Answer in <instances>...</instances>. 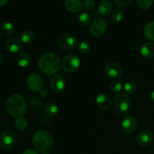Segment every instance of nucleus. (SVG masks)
<instances>
[{
	"instance_id": "18",
	"label": "nucleus",
	"mask_w": 154,
	"mask_h": 154,
	"mask_svg": "<svg viewBox=\"0 0 154 154\" xmlns=\"http://www.w3.org/2000/svg\"><path fill=\"white\" fill-rule=\"evenodd\" d=\"M141 54L145 58H151L154 56V43L152 42H145L140 50Z\"/></svg>"
},
{
	"instance_id": "4",
	"label": "nucleus",
	"mask_w": 154,
	"mask_h": 154,
	"mask_svg": "<svg viewBox=\"0 0 154 154\" xmlns=\"http://www.w3.org/2000/svg\"><path fill=\"white\" fill-rule=\"evenodd\" d=\"M114 108L120 115L128 114L132 108L130 98L125 93H119L114 98Z\"/></svg>"
},
{
	"instance_id": "24",
	"label": "nucleus",
	"mask_w": 154,
	"mask_h": 154,
	"mask_svg": "<svg viewBox=\"0 0 154 154\" xmlns=\"http://www.w3.org/2000/svg\"><path fill=\"white\" fill-rule=\"evenodd\" d=\"M15 127L20 131L25 130L26 129L27 126H28V122L27 120L23 117V116H20V117H17L14 122Z\"/></svg>"
},
{
	"instance_id": "8",
	"label": "nucleus",
	"mask_w": 154,
	"mask_h": 154,
	"mask_svg": "<svg viewBox=\"0 0 154 154\" xmlns=\"http://www.w3.org/2000/svg\"><path fill=\"white\" fill-rule=\"evenodd\" d=\"M108 29V23L103 17H96L90 25V32L95 37L102 35Z\"/></svg>"
},
{
	"instance_id": "37",
	"label": "nucleus",
	"mask_w": 154,
	"mask_h": 154,
	"mask_svg": "<svg viewBox=\"0 0 154 154\" xmlns=\"http://www.w3.org/2000/svg\"><path fill=\"white\" fill-rule=\"evenodd\" d=\"M151 99L154 102V90L151 93Z\"/></svg>"
},
{
	"instance_id": "33",
	"label": "nucleus",
	"mask_w": 154,
	"mask_h": 154,
	"mask_svg": "<svg viewBox=\"0 0 154 154\" xmlns=\"http://www.w3.org/2000/svg\"><path fill=\"white\" fill-rule=\"evenodd\" d=\"M38 93H39V95H40V96H42V97H43V98L47 97V96H48V90H47L46 89H44V88H42V90H41L40 91L38 92Z\"/></svg>"
},
{
	"instance_id": "17",
	"label": "nucleus",
	"mask_w": 154,
	"mask_h": 154,
	"mask_svg": "<svg viewBox=\"0 0 154 154\" xmlns=\"http://www.w3.org/2000/svg\"><path fill=\"white\" fill-rule=\"evenodd\" d=\"M113 4L110 0H102L98 6V12L102 16H108L111 13Z\"/></svg>"
},
{
	"instance_id": "23",
	"label": "nucleus",
	"mask_w": 154,
	"mask_h": 154,
	"mask_svg": "<svg viewBox=\"0 0 154 154\" xmlns=\"http://www.w3.org/2000/svg\"><path fill=\"white\" fill-rule=\"evenodd\" d=\"M0 29L5 35H11L15 31V27L13 23L10 22H5L0 26Z\"/></svg>"
},
{
	"instance_id": "27",
	"label": "nucleus",
	"mask_w": 154,
	"mask_h": 154,
	"mask_svg": "<svg viewBox=\"0 0 154 154\" xmlns=\"http://www.w3.org/2000/svg\"><path fill=\"white\" fill-rule=\"evenodd\" d=\"M137 85L134 81H128L123 85V90L126 94H132L136 90Z\"/></svg>"
},
{
	"instance_id": "2",
	"label": "nucleus",
	"mask_w": 154,
	"mask_h": 154,
	"mask_svg": "<svg viewBox=\"0 0 154 154\" xmlns=\"http://www.w3.org/2000/svg\"><path fill=\"white\" fill-rule=\"evenodd\" d=\"M6 110L11 116L16 118L23 115L26 111V102L23 96L18 93L11 95L6 102Z\"/></svg>"
},
{
	"instance_id": "22",
	"label": "nucleus",
	"mask_w": 154,
	"mask_h": 154,
	"mask_svg": "<svg viewBox=\"0 0 154 154\" xmlns=\"http://www.w3.org/2000/svg\"><path fill=\"white\" fill-rule=\"evenodd\" d=\"M144 34L146 38L154 42V21H150L146 24L144 29Z\"/></svg>"
},
{
	"instance_id": "26",
	"label": "nucleus",
	"mask_w": 154,
	"mask_h": 154,
	"mask_svg": "<svg viewBox=\"0 0 154 154\" xmlns=\"http://www.w3.org/2000/svg\"><path fill=\"white\" fill-rule=\"evenodd\" d=\"M59 111L58 106L54 103H48L45 108V112L50 117H54L57 114Z\"/></svg>"
},
{
	"instance_id": "29",
	"label": "nucleus",
	"mask_w": 154,
	"mask_h": 154,
	"mask_svg": "<svg viewBox=\"0 0 154 154\" xmlns=\"http://www.w3.org/2000/svg\"><path fill=\"white\" fill-rule=\"evenodd\" d=\"M77 46H78V51L81 54H87L90 51V45L87 42H84V41L80 42Z\"/></svg>"
},
{
	"instance_id": "14",
	"label": "nucleus",
	"mask_w": 154,
	"mask_h": 154,
	"mask_svg": "<svg viewBox=\"0 0 154 154\" xmlns=\"http://www.w3.org/2000/svg\"><path fill=\"white\" fill-rule=\"evenodd\" d=\"M51 87L54 91L60 93L66 87V81L62 75H54L51 80Z\"/></svg>"
},
{
	"instance_id": "35",
	"label": "nucleus",
	"mask_w": 154,
	"mask_h": 154,
	"mask_svg": "<svg viewBox=\"0 0 154 154\" xmlns=\"http://www.w3.org/2000/svg\"><path fill=\"white\" fill-rule=\"evenodd\" d=\"M9 0H0V7H2V6L5 5L8 2Z\"/></svg>"
},
{
	"instance_id": "6",
	"label": "nucleus",
	"mask_w": 154,
	"mask_h": 154,
	"mask_svg": "<svg viewBox=\"0 0 154 154\" xmlns=\"http://www.w3.org/2000/svg\"><path fill=\"white\" fill-rule=\"evenodd\" d=\"M16 144V136L10 130H5L0 135V147L5 150H10Z\"/></svg>"
},
{
	"instance_id": "12",
	"label": "nucleus",
	"mask_w": 154,
	"mask_h": 154,
	"mask_svg": "<svg viewBox=\"0 0 154 154\" xmlns=\"http://www.w3.org/2000/svg\"><path fill=\"white\" fill-rule=\"evenodd\" d=\"M153 141V134L148 129L140 131L136 135V142L141 146L150 145Z\"/></svg>"
},
{
	"instance_id": "38",
	"label": "nucleus",
	"mask_w": 154,
	"mask_h": 154,
	"mask_svg": "<svg viewBox=\"0 0 154 154\" xmlns=\"http://www.w3.org/2000/svg\"><path fill=\"white\" fill-rule=\"evenodd\" d=\"M42 154H51V153H48V152H45V153H42Z\"/></svg>"
},
{
	"instance_id": "15",
	"label": "nucleus",
	"mask_w": 154,
	"mask_h": 154,
	"mask_svg": "<svg viewBox=\"0 0 154 154\" xmlns=\"http://www.w3.org/2000/svg\"><path fill=\"white\" fill-rule=\"evenodd\" d=\"M5 47L9 52L15 54L21 50L22 42L17 37H10L6 40Z\"/></svg>"
},
{
	"instance_id": "16",
	"label": "nucleus",
	"mask_w": 154,
	"mask_h": 154,
	"mask_svg": "<svg viewBox=\"0 0 154 154\" xmlns=\"http://www.w3.org/2000/svg\"><path fill=\"white\" fill-rule=\"evenodd\" d=\"M65 7L71 13H78L83 8L81 0H65Z\"/></svg>"
},
{
	"instance_id": "21",
	"label": "nucleus",
	"mask_w": 154,
	"mask_h": 154,
	"mask_svg": "<svg viewBox=\"0 0 154 154\" xmlns=\"http://www.w3.org/2000/svg\"><path fill=\"white\" fill-rule=\"evenodd\" d=\"M35 40V34L32 30L25 29L21 32L20 34V41L24 44H31Z\"/></svg>"
},
{
	"instance_id": "39",
	"label": "nucleus",
	"mask_w": 154,
	"mask_h": 154,
	"mask_svg": "<svg viewBox=\"0 0 154 154\" xmlns=\"http://www.w3.org/2000/svg\"><path fill=\"white\" fill-rule=\"evenodd\" d=\"M1 32H2L1 29H0V37H1Z\"/></svg>"
},
{
	"instance_id": "19",
	"label": "nucleus",
	"mask_w": 154,
	"mask_h": 154,
	"mask_svg": "<svg viewBox=\"0 0 154 154\" xmlns=\"http://www.w3.org/2000/svg\"><path fill=\"white\" fill-rule=\"evenodd\" d=\"M17 63L22 68L28 67L32 63V57L28 53L22 52L18 54L17 57Z\"/></svg>"
},
{
	"instance_id": "25",
	"label": "nucleus",
	"mask_w": 154,
	"mask_h": 154,
	"mask_svg": "<svg viewBox=\"0 0 154 154\" xmlns=\"http://www.w3.org/2000/svg\"><path fill=\"white\" fill-rule=\"evenodd\" d=\"M123 17H124V13L121 8H116L112 11L111 20H112L113 22L118 23L123 20Z\"/></svg>"
},
{
	"instance_id": "36",
	"label": "nucleus",
	"mask_w": 154,
	"mask_h": 154,
	"mask_svg": "<svg viewBox=\"0 0 154 154\" xmlns=\"http://www.w3.org/2000/svg\"><path fill=\"white\" fill-rule=\"evenodd\" d=\"M2 62H3V57H2V55L1 53H0V66L2 65Z\"/></svg>"
},
{
	"instance_id": "31",
	"label": "nucleus",
	"mask_w": 154,
	"mask_h": 154,
	"mask_svg": "<svg viewBox=\"0 0 154 154\" xmlns=\"http://www.w3.org/2000/svg\"><path fill=\"white\" fill-rule=\"evenodd\" d=\"M132 0H113L114 4L117 7V8H123L129 6Z\"/></svg>"
},
{
	"instance_id": "7",
	"label": "nucleus",
	"mask_w": 154,
	"mask_h": 154,
	"mask_svg": "<svg viewBox=\"0 0 154 154\" xmlns=\"http://www.w3.org/2000/svg\"><path fill=\"white\" fill-rule=\"evenodd\" d=\"M27 86L33 92H39L44 86V80L42 75L38 72H32L26 80Z\"/></svg>"
},
{
	"instance_id": "3",
	"label": "nucleus",
	"mask_w": 154,
	"mask_h": 154,
	"mask_svg": "<svg viewBox=\"0 0 154 154\" xmlns=\"http://www.w3.org/2000/svg\"><path fill=\"white\" fill-rule=\"evenodd\" d=\"M32 143L35 150L42 153L48 152L52 148L54 138L48 131L39 130L33 135Z\"/></svg>"
},
{
	"instance_id": "5",
	"label": "nucleus",
	"mask_w": 154,
	"mask_h": 154,
	"mask_svg": "<svg viewBox=\"0 0 154 154\" xmlns=\"http://www.w3.org/2000/svg\"><path fill=\"white\" fill-rule=\"evenodd\" d=\"M81 61L75 54H68L62 60L61 66L63 70L67 72H73L78 69Z\"/></svg>"
},
{
	"instance_id": "34",
	"label": "nucleus",
	"mask_w": 154,
	"mask_h": 154,
	"mask_svg": "<svg viewBox=\"0 0 154 154\" xmlns=\"http://www.w3.org/2000/svg\"><path fill=\"white\" fill-rule=\"evenodd\" d=\"M23 154H39L38 151L35 150H33V149H28V150H25Z\"/></svg>"
},
{
	"instance_id": "32",
	"label": "nucleus",
	"mask_w": 154,
	"mask_h": 154,
	"mask_svg": "<svg viewBox=\"0 0 154 154\" xmlns=\"http://www.w3.org/2000/svg\"><path fill=\"white\" fill-rule=\"evenodd\" d=\"M96 0H84L83 2V7L86 9V10H93L96 7Z\"/></svg>"
},
{
	"instance_id": "11",
	"label": "nucleus",
	"mask_w": 154,
	"mask_h": 154,
	"mask_svg": "<svg viewBox=\"0 0 154 154\" xmlns=\"http://www.w3.org/2000/svg\"><path fill=\"white\" fill-rule=\"evenodd\" d=\"M138 127V121L132 116H127L121 123L122 130L126 134H132Z\"/></svg>"
},
{
	"instance_id": "13",
	"label": "nucleus",
	"mask_w": 154,
	"mask_h": 154,
	"mask_svg": "<svg viewBox=\"0 0 154 154\" xmlns=\"http://www.w3.org/2000/svg\"><path fill=\"white\" fill-rule=\"evenodd\" d=\"M96 104L99 109L106 111L111 108L112 100L109 95L106 93H100L96 98Z\"/></svg>"
},
{
	"instance_id": "30",
	"label": "nucleus",
	"mask_w": 154,
	"mask_h": 154,
	"mask_svg": "<svg viewBox=\"0 0 154 154\" xmlns=\"http://www.w3.org/2000/svg\"><path fill=\"white\" fill-rule=\"evenodd\" d=\"M154 0H137V4L141 9H148L153 5Z\"/></svg>"
},
{
	"instance_id": "1",
	"label": "nucleus",
	"mask_w": 154,
	"mask_h": 154,
	"mask_svg": "<svg viewBox=\"0 0 154 154\" xmlns=\"http://www.w3.org/2000/svg\"><path fill=\"white\" fill-rule=\"evenodd\" d=\"M39 69L48 76H52L60 71L61 62L60 57L54 53H45L38 60Z\"/></svg>"
},
{
	"instance_id": "10",
	"label": "nucleus",
	"mask_w": 154,
	"mask_h": 154,
	"mask_svg": "<svg viewBox=\"0 0 154 154\" xmlns=\"http://www.w3.org/2000/svg\"><path fill=\"white\" fill-rule=\"evenodd\" d=\"M105 72L108 78L111 79H118L122 76L123 69L120 64L112 62L105 66Z\"/></svg>"
},
{
	"instance_id": "9",
	"label": "nucleus",
	"mask_w": 154,
	"mask_h": 154,
	"mask_svg": "<svg viewBox=\"0 0 154 154\" xmlns=\"http://www.w3.org/2000/svg\"><path fill=\"white\" fill-rule=\"evenodd\" d=\"M78 40L72 34H63L58 39V45L62 49L69 51L72 50L78 45Z\"/></svg>"
},
{
	"instance_id": "28",
	"label": "nucleus",
	"mask_w": 154,
	"mask_h": 154,
	"mask_svg": "<svg viewBox=\"0 0 154 154\" xmlns=\"http://www.w3.org/2000/svg\"><path fill=\"white\" fill-rule=\"evenodd\" d=\"M123 87V86L122 81H120V80H116V81H114L113 82L111 83L109 88L111 92H112V93H119L121 91Z\"/></svg>"
},
{
	"instance_id": "20",
	"label": "nucleus",
	"mask_w": 154,
	"mask_h": 154,
	"mask_svg": "<svg viewBox=\"0 0 154 154\" xmlns=\"http://www.w3.org/2000/svg\"><path fill=\"white\" fill-rule=\"evenodd\" d=\"M78 23L81 27L89 26L92 23V18L91 16L87 12H82L78 15Z\"/></svg>"
}]
</instances>
